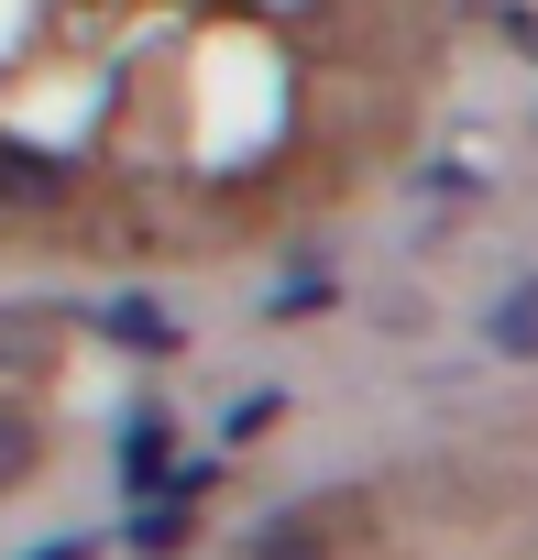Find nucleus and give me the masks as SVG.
Segmentation results:
<instances>
[{
	"label": "nucleus",
	"instance_id": "nucleus-5",
	"mask_svg": "<svg viewBox=\"0 0 538 560\" xmlns=\"http://www.w3.org/2000/svg\"><path fill=\"white\" fill-rule=\"evenodd\" d=\"M110 330H121V341H143V352H176V330H165L154 308H110Z\"/></svg>",
	"mask_w": 538,
	"mask_h": 560
},
{
	"label": "nucleus",
	"instance_id": "nucleus-2",
	"mask_svg": "<svg viewBox=\"0 0 538 560\" xmlns=\"http://www.w3.org/2000/svg\"><path fill=\"white\" fill-rule=\"evenodd\" d=\"M45 363H56V319L0 308V385H45Z\"/></svg>",
	"mask_w": 538,
	"mask_h": 560
},
{
	"label": "nucleus",
	"instance_id": "nucleus-1",
	"mask_svg": "<svg viewBox=\"0 0 538 560\" xmlns=\"http://www.w3.org/2000/svg\"><path fill=\"white\" fill-rule=\"evenodd\" d=\"M363 527V494H319V505H286V516H264L242 560H341Z\"/></svg>",
	"mask_w": 538,
	"mask_h": 560
},
{
	"label": "nucleus",
	"instance_id": "nucleus-3",
	"mask_svg": "<svg viewBox=\"0 0 538 560\" xmlns=\"http://www.w3.org/2000/svg\"><path fill=\"white\" fill-rule=\"evenodd\" d=\"M34 451H45V429L12 407V418H0V483H23V472H34Z\"/></svg>",
	"mask_w": 538,
	"mask_h": 560
},
{
	"label": "nucleus",
	"instance_id": "nucleus-6",
	"mask_svg": "<svg viewBox=\"0 0 538 560\" xmlns=\"http://www.w3.org/2000/svg\"><path fill=\"white\" fill-rule=\"evenodd\" d=\"M23 560H89V538H45V549H23Z\"/></svg>",
	"mask_w": 538,
	"mask_h": 560
},
{
	"label": "nucleus",
	"instance_id": "nucleus-4",
	"mask_svg": "<svg viewBox=\"0 0 538 560\" xmlns=\"http://www.w3.org/2000/svg\"><path fill=\"white\" fill-rule=\"evenodd\" d=\"M494 341H505V352H527V341H538V287H516V298L494 308Z\"/></svg>",
	"mask_w": 538,
	"mask_h": 560
}]
</instances>
